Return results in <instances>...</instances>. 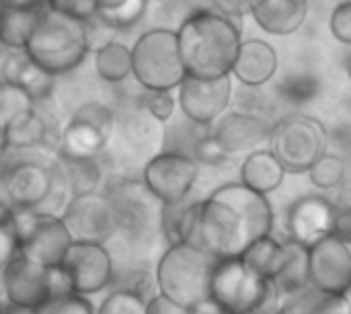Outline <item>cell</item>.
<instances>
[{"mask_svg": "<svg viewBox=\"0 0 351 314\" xmlns=\"http://www.w3.org/2000/svg\"><path fill=\"white\" fill-rule=\"evenodd\" d=\"M241 261L247 267H251L255 274H259L261 278L271 282L280 274V269L286 261V243L278 241L274 234L263 237V239L251 243L243 251Z\"/></svg>", "mask_w": 351, "mask_h": 314, "instance_id": "f1b7e54d", "label": "cell"}, {"mask_svg": "<svg viewBox=\"0 0 351 314\" xmlns=\"http://www.w3.org/2000/svg\"><path fill=\"white\" fill-rule=\"evenodd\" d=\"M45 6L82 23H88L97 16V0H45Z\"/></svg>", "mask_w": 351, "mask_h": 314, "instance_id": "74e56055", "label": "cell"}, {"mask_svg": "<svg viewBox=\"0 0 351 314\" xmlns=\"http://www.w3.org/2000/svg\"><path fill=\"white\" fill-rule=\"evenodd\" d=\"M329 29L331 35L341 43V45H350L351 43V2L343 0L341 4H337L331 12L329 19Z\"/></svg>", "mask_w": 351, "mask_h": 314, "instance_id": "ab89813d", "label": "cell"}, {"mask_svg": "<svg viewBox=\"0 0 351 314\" xmlns=\"http://www.w3.org/2000/svg\"><path fill=\"white\" fill-rule=\"evenodd\" d=\"M210 195L230 206L237 212V216L243 220L245 228L249 230L253 243L271 234L274 208L267 195L255 193L243 183H224L218 189H214Z\"/></svg>", "mask_w": 351, "mask_h": 314, "instance_id": "ffe728a7", "label": "cell"}, {"mask_svg": "<svg viewBox=\"0 0 351 314\" xmlns=\"http://www.w3.org/2000/svg\"><path fill=\"white\" fill-rule=\"evenodd\" d=\"M191 158L197 162V165H210V167H216V165H222L228 160V154L218 146V142L214 140L212 136V128L197 140V144L193 146V152H191Z\"/></svg>", "mask_w": 351, "mask_h": 314, "instance_id": "f35d334b", "label": "cell"}, {"mask_svg": "<svg viewBox=\"0 0 351 314\" xmlns=\"http://www.w3.org/2000/svg\"><path fill=\"white\" fill-rule=\"evenodd\" d=\"M130 49L132 76L144 90H175L187 76L175 29H148Z\"/></svg>", "mask_w": 351, "mask_h": 314, "instance_id": "8992f818", "label": "cell"}, {"mask_svg": "<svg viewBox=\"0 0 351 314\" xmlns=\"http://www.w3.org/2000/svg\"><path fill=\"white\" fill-rule=\"evenodd\" d=\"M311 288L331 294L350 296L351 290V245L335 234L321 239L306 249Z\"/></svg>", "mask_w": 351, "mask_h": 314, "instance_id": "9a60e30c", "label": "cell"}, {"mask_svg": "<svg viewBox=\"0 0 351 314\" xmlns=\"http://www.w3.org/2000/svg\"><path fill=\"white\" fill-rule=\"evenodd\" d=\"M146 302L142 296L123 290V288H115L99 306L97 314H146Z\"/></svg>", "mask_w": 351, "mask_h": 314, "instance_id": "e575fe53", "label": "cell"}, {"mask_svg": "<svg viewBox=\"0 0 351 314\" xmlns=\"http://www.w3.org/2000/svg\"><path fill=\"white\" fill-rule=\"evenodd\" d=\"M280 93L290 103H296V105L308 103L311 99L319 95V82L315 76H308V74L286 76L280 84Z\"/></svg>", "mask_w": 351, "mask_h": 314, "instance_id": "d590c367", "label": "cell"}, {"mask_svg": "<svg viewBox=\"0 0 351 314\" xmlns=\"http://www.w3.org/2000/svg\"><path fill=\"white\" fill-rule=\"evenodd\" d=\"M187 314H222V311L210 298H206V300L193 304L191 309H187Z\"/></svg>", "mask_w": 351, "mask_h": 314, "instance_id": "ee69618b", "label": "cell"}, {"mask_svg": "<svg viewBox=\"0 0 351 314\" xmlns=\"http://www.w3.org/2000/svg\"><path fill=\"white\" fill-rule=\"evenodd\" d=\"M33 101L14 84L0 80V125L6 128L16 117L33 109Z\"/></svg>", "mask_w": 351, "mask_h": 314, "instance_id": "836d02e7", "label": "cell"}, {"mask_svg": "<svg viewBox=\"0 0 351 314\" xmlns=\"http://www.w3.org/2000/svg\"><path fill=\"white\" fill-rule=\"evenodd\" d=\"M8 152V144H6V134H4V128L0 125V160L4 158V154Z\"/></svg>", "mask_w": 351, "mask_h": 314, "instance_id": "f6af8a7d", "label": "cell"}, {"mask_svg": "<svg viewBox=\"0 0 351 314\" xmlns=\"http://www.w3.org/2000/svg\"><path fill=\"white\" fill-rule=\"evenodd\" d=\"M23 51L51 76L66 74L90 51L88 25L45 6Z\"/></svg>", "mask_w": 351, "mask_h": 314, "instance_id": "3957f363", "label": "cell"}, {"mask_svg": "<svg viewBox=\"0 0 351 314\" xmlns=\"http://www.w3.org/2000/svg\"><path fill=\"white\" fill-rule=\"evenodd\" d=\"M274 313H276V311H274ZM274 313H265V314H274Z\"/></svg>", "mask_w": 351, "mask_h": 314, "instance_id": "c3c4849f", "label": "cell"}, {"mask_svg": "<svg viewBox=\"0 0 351 314\" xmlns=\"http://www.w3.org/2000/svg\"><path fill=\"white\" fill-rule=\"evenodd\" d=\"M43 10L45 0L0 6V45L10 51H23Z\"/></svg>", "mask_w": 351, "mask_h": 314, "instance_id": "cb8c5ba5", "label": "cell"}, {"mask_svg": "<svg viewBox=\"0 0 351 314\" xmlns=\"http://www.w3.org/2000/svg\"><path fill=\"white\" fill-rule=\"evenodd\" d=\"M113 130H115L113 111L99 101H88L72 113L62 134L60 156L97 158L109 144Z\"/></svg>", "mask_w": 351, "mask_h": 314, "instance_id": "8fae6325", "label": "cell"}, {"mask_svg": "<svg viewBox=\"0 0 351 314\" xmlns=\"http://www.w3.org/2000/svg\"><path fill=\"white\" fill-rule=\"evenodd\" d=\"M53 314H97V311H95V304L90 302V298L78 296V294H68L66 298L56 302Z\"/></svg>", "mask_w": 351, "mask_h": 314, "instance_id": "b9f144b4", "label": "cell"}, {"mask_svg": "<svg viewBox=\"0 0 351 314\" xmlns=\"http://www.w3.org/2000/svg\"><path fill=\"white\" fill-rule=\"evenodd\" d=\"M249 14L269 35H292L306 21L308 0H251Z\"/></svg>", "mask_w": 351, "mask_h": 314, "instance_id": "7402d4cb", "label": "cell"}, {"mask_svg": "<svg viewBox=\"0 0 351 314\" xmlns=\"http://www.w3.org/2000/svg\"><path fill=\"white\" fill-rule=\"evenodd\" d=\"M214 265V257L187 243L169 245L156 263V294L183 309H191L193 304L208 298Z\"/></svg>", "mask_w": 351, "mask_h": 314, "instance_id": "277c9868", "label": "cell"}, {"mask_svg": "<svg viewBox=\"0 0 351 314\" xmlns=\"http://www.w3.org/2000/svg\"><path fill=\"white\" fill-rule=\"evenodd\" d=\"M0 185L10 210H39L53 193L56 175L39 160H19L0 173Z\"/></svg>", "mask_w": 351, "mask_h": 314, "instance_id": "2e32d148", "label": "cell"}, {"mask_svg": "<svg viewBox=\"0 0 351 314\" xmlns=\"http://www.w3.org/2000/svg\"><path fill=\"white\" fill-rule=\"evenodd\" d=\"M175 33L187 76L199 80L230 76L243 41V25L212 8H195Z\"/></svg>", "mask_w": 351, "mask_h": 314, "instance_id": "6da1fadb", "label": "cell"}, {"mask_svg": "<svg viewBox=\"0 0 351 314\" xmlns=\"http://www.w3.org/2000/svg\"><path fill=\"white\" fill-rule=\"evenodd\" d=\"M2 298L21 313H41L56 304L53 269L33 263L19 251L2 269Z\"/></svg>", "mask_w": 351, "mask_h": 314, "instance_id": "30bf717a", "label": "cell"}, {"mask_svg": "<svg viewBox=\"0 0 351 314\" xmlns=\"http://www.w3.org/2000/svg\"><path fill=\"white\" fill-rule=\"evenodd\" d=\"M284 243H286V261H284L280 274L271 280L278 302L311 288L306 247H300L292 241H284Z\"/></svg>", "mask_w": 351, "mask_h": 314, "instance_id": "4316f807", "label": "cell"}, {"mask_svg": "<svg viewBox=\"0 0 351 314\" xmlns=\"http://www.w3.org/2000/svg\"><path fill=\"white\" fill-rule=\"evenodd\" d=\"M16 251L37 265L53 269L62 263L72 239L60 216L35 210H12Z\"/></svg>", "mask_w": 351, "mask_h": 314, "instance_id": "9c48e42d", "label": "cell"}, {"mask_svg": "<svg viewBox=\"0 0 351 314\" xmlns=\"http://www.w3.org/2000/svg\"><path fill=\"white\" fill-rule=\"evenodd\" d=\"M56 181H62L70 197L97 193L103 181V167L97 158H66L60 156L58 165L51 167Z\"/></svg>", "mask_w": 351, "mask_h": 314, "instance_id": "484cf974", "label": "cell"}, {"mask_svg": "<svg viewBox=\"0 0 351 314\" xmlns=\"http://www.w3.org/2000/svg\"><path fill=\"white\" fill-rule=\"evenodd\" d=\"M269 132H271L269 119H265L261 113H245V111L224 113L212 125L214 140L228 156L257 150V146L267 142Z\"/></svg>", "mask_w": 351, "mask_h": 314, "instance_id": "d6986e66", "label": "cell"}, {"mask_svg": "<svg viewBox=\"0 0 351 314\" xmlns=\"http://www.w3.org/2000/svg\"><path fill=\"white\" fill-rule=\"evenodd\" d=\"M197 177L199 165L193 158L175 152L154 154L142 171V183L162 206L187 200Z\"/></svg>", "mask_w": 351, "mask_h": 314, "instance_id": "5bb4252c", "label": "cell"}, {"mask_svg": "<svg viewBox=\"0 0 351 314\" xmlns=\"http://www.w3.org/2000/svg\"><path fill=\"white\" fill-rule=\"evenodd\" d=\"M284 167L278 162V158L267 148H257L247 154V158L241 165V181L245 187H249L255 193L269 195L276 189L282 187L286 179Z\"/></svg>", "mask_w": 351, "mask_h": 314, "instance_id": "d4e9b609", "label": "cell"}, {"mask_svg": "<svg viewBox=\"0 0 351 314\" xmlns=\"http://www.w3.org/2000/svg\"><path fill=\"white\" fill-rule=\"evenodd\" d=\"M107 200L117 218V232L132 245H144L160 232L162 204L146 189L142 179L119 177L107 185Z\"/></svg>", "mask_w": 351, "mask_h": 314, "instance_id": "ba28073f", "label": "cell"}, {"mask_svg": "<svg viewBox=\"0 0 351 314\" xmlns=\"http://www.w3.org/2000/svg\"><path fill=\"white\" fill-rule=\"evenodd\" d=\"M95 68L97 74L111 84H119L132 76V49L130 45L109 39L101 43L95 51Z\"/></svg>", "mask_w": 351, "mask_h": 314, "instance_id": "f546056e", "label": "cell"}, {"mask_svg": "<svg viewBox=\"0 0 351 314\" xmlns=\"http://www.w3.org/2000/svg\"><path fill=\"white\" fill-rule=\"evenodd\" d=\"M208 298L222 314H265L274 313L278 306L271 282L247 267L241 257L216 261Z\"/></svg>", "mask_w": 351, "mask_h": 314, "instance_id": "5b68a950", "label": "cell"}, {"mask_svg": "<svg viewBox=\"0 0 351 314\" xmlns=\"http://www.w3.org/2000/svg\"><path fill=\"white\" fill-rule=\"evenodd\" d=\"M177 239L179 243L204 251L216 261L241 257L253 243L237 212L212 195L187 204L179 220Z\"/></svg>", "mask_w": 351, "mask_h": 314, "instance_id": "7a4b0ae2", "label": "cell"}, {"mask_svg": "<svg viewBox=\"0 0 351 314\" xmlns=\"http://www.w3.org/2000/svg\"><path fill=\"white\" fill-rule=\"evenodd\" d=\"M346 160L339 156V154H329L325 152L306 173H308V179L311 183L317 187V189H323V191H329V189H337L341 187V183L346 181Z\"/></svg>", "mask_w": 351, "mask_h": 314, "instance_id": "d6a6232c", "label": "cell"}, {"mask_svg": "<svg viewBox=\"0 0 351 314\" xmlns=\"http://www.w3.org/2000/svg\"><path fill=\"white\" fill-rule=\"evenodd\" d=\"M14 253H16V232L10 216H4L0 218V274Z\"/></svg>", "mask_w": 351, "mask_h": 314, "instance_id": "60d3db41", "label": "cell"}, {"mask_svg": "<svg viewBox=\"0 0 351 314\" xmlns=\"http://www.w3.org/2000/svg\"><path fill=\"white\" fill-rule=\"evenodd\" d=\"M62 222L72 241L105 245L117 234V218L105 193L70 197L62 212Z\"/></svg>", "mask_w": 351, "mask_h": 314, "instance_id": "4fadbf2b", "label": "cell"}, {"mask_svg": "<svg viewBox=\"0 0 351 314\" xmlns=\"http://www.w3.org/2000/svg\"><path fill=\"white\" fill-rule=\"evenodd\" d=\"M148 8V0H97V16L107 29L128 31L136 27Z\"/></svg>", "mask_w": 351, "mask_h": 314, "instance_id": "1f68e13d", "label": "cell"}, {"mask_svg": "<svg viewBox=\"0 0 351 314\" xmlns=\"http://www.w3.org/2000/svg\"><path fill=\"white\" fill-rule=\"evenodd\" d=\"M146 314H187V309L162 298L160 294H154L146 302Z\"/></svg>", "mask_w": 351, "mask_h": 314, "instance_id": "7bdbcfd3", "label": "cell"}, {"mask_svg": "<svg viewBox=\"0 0 351 314\" xmlns=\"http://www.w3.org/2000/svg\"><path fill=\"white\" fill-rule=\"evenodd\" d=\"M58 267L64 274L70 292L86 298L109 288L115 278L113 257L109 249L95 243L72 241Z\"/></svg>", "mask_w": 351, "mask_h": 314, "instance_id": "7c38bea8", "label": "cell"}, {"mask_svg": "<svg viewBox=\"0 0 351 314\" xmlns=\"http://www.w3.org/2000/svg\"><path fill=\"white\" fill-rule=\"evenodd\" d=\"M4 134H6L8 148L29 150V148H37L45 144L49 136V128H47V121L39 115V111L31 109L23 113L21 117H16L12 123H8L4 128Z\"/></svg>", "mask_w": 351, "mask_h": 314, "instance_id": "4dcf8cb0", "label": "cell"}, {"mask_svg": "<svg viewBox=\"0 0 351 314\" xmlns=\"http://www.w3.org/2000/svg\"><path fill=\"white\" fill-rule=\"evenodd\" d=\"M19 2H29V0H0V6H4V4H19Z\"/></svg>", "mask_w": 351, "mask_h": 314, "instance_id": "bcb514c9", "label": "cell"}, {"mask_svg": "<svg viewBox=\"0 0 351 314\" xmlns=\"http://www.w3.org/2000/svg\"><path fill=\"white\" fill-rule=\"evenodd\" d=\"M0 80L19 86L33 103L47 99L56 88V76L31 62L25 51H12L4 60Z\"/></svg>", "mask_w": 351, "mask_h": 314, "instance_id": "603a6c76", "label": "cell"}, {"mask_svg": "<svg viewBox=\"0 0 351 314\" xmlns=\"http://www.w3.org/2000/svg\"><path fill=\"white\" fill-rule=\"evenodd\" d=\"M232 101V78H216V80H199L185 76L179 84L177 103L185 115V119L212 128L228 109Z\"/></svg>", "mask_w": 351, "mask_h": 314, "instance_id": "e0dca14e", "label": "cell"}, {"mask_svg": "<svg viewBox=\"0 0 351 314\" xmlns=\"http://www.w3.org/2000/svg\"><path fill=\"white\" fill-rule=\"evenodd\" d=\"M0 314H6V302H4L2 296H0Z\"/></svg>", "mask_w": 351, "mask_h": 314, "instance_id": "7dc6e473", "label": "cell"}, {"mask_svg": "<svg viewBox=\"0 0 351 314\" xmlns=\"http://www.w3.org/2000/svg\"><path fill=\"white\" fill-rule=\"evenodd\" d=\"M278 66L280 58L271 43L257 37L243 39L230 70V78H237V82L247 88H261L276 76Z\"/></svg>", "mask_w": 351, "mask_h": 314, "instance_id": "44dd1931", "label": "cell"}, {"mask_svg": "<svg viewBox=\"0 0 351 314\" xmlns=\"http://www.w3.org/2000/svg\"><path fill=\"white\" fill-rule=\"evenodd\" d=\"M269 152L286 173H306L327 152V130L313 115L294 113L271 125Z\"/></svg>", "mask_w": 351, "mask_h": 314, "instance_id": "52a82bcc", "label": "cell"}, {"mask_svg": "<svg viewBox=\"0 0 351 314\" xmlns=\"http://www.w3.org/2000/svg\"><path fill=\"white\" fill-rule=\"evenodd\" d=\"M274 314H351L350 296H331L308 288L278 302Z\"/></svg>", "mask_w": 351, "mask_h": 314, "instance_id": "83f0119b", "label": "cell"}, {"mask_svg": "<svg viewBox=\"0 0 351 314\" xmlns=\"http://www.w3.org/2000/svg\"><path fill=\"white\" fill-rule=\"evenodd\" d=\"M142 107L152 119H156L158 123H167L175 115L177 99L173 90H146L142 97Z\"/></svg>", "mask_w": 351, "mask_h": 314, "instance_id": "8d00e7d4", "label": "cell"}, {"mask_svg": "<svg viewBox=\"0 0 351 314\" xmlns=\"http://www.w3.org/2000/svg\"><path fill=\"white\" fill-rule=\"evenodd\" d=\"M335 218H337V204H333L331 200L319 193L302 195L288 208L286 214L288 241L308 249L321 239L333 234Z\"/></svg>", "mask_w": 351, "mask_h": 314, "instance_id": "ac0fdd59", "label": "cell"}]
</instances>
